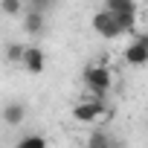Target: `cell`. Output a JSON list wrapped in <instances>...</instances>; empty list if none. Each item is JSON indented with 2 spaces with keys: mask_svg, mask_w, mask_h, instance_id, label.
Here are the masks:
<instances>
[{
  "mask_svg": "<svg viewBox=\"0 0 148 148\" xmlns=\"http://www.w3.org/2000/svg\"><path fill=\"white\" fill-rule=\"evenodd\" d=\"M84 84L90 87V99H105V93L110 90V84H113V73H110V67L108 64H90L87 70H84Z\"/></svg>",
  "mask_w": 148,
  "mask_h": 148,
  "instance_id": "6da1fadb",
  "label": "cell"
},
{
  "mask_svg": "<svg viewBox=\"0 0 148 148\" xmlns=\"http://www.w3.org/2000/svg\"><path fill=\"white\" fill-rule=\"evenodd\" d=\"M105 116H108V110H105L102 99H87V102H79L76 108H73V119L82 122V125H96Z\"/></svg>",
  "mask_w": 148,
  "mask_h": 148,
  "instance_id": "7a4b0ae2",
  "label": "cell"
},
{
  "mask_svg": "<svg viewBox=\"0 0 148 148\" xmlns=\"http://www.w3.org/2000/svg\"><path fill=\"white\" fill-rule=\"evenodd\" d=\"M93 29H96L102 38H108V41L122 35V26H119V21H116V15H113L110 9H102V12L93 15Z\"/></svg>",
  "mask_w": 148,
  "mask_h": 148,
  "instance_id": "3957f363",
  "label": "cell"
},
{
  "mask_svg": "<svg viewBox=\"0 0 148 148\" xmlns=\"http://www.w3.org/2000/svg\"><path fill=\"white\" fill-rule=\"evenodd\" d=\"M125 61L131 67H145L148 64V38H145V32H136L134 41L125 47Z\"/></svg>",
  "mask_w": 148,
  "mask_h": 148,
  "instance_id": "277c9868",
  "label": "cell"
},
{
  "mask_svg": "<svg viewBox=\"0 0 148 148\" xmlns=\"http://www.w3.org/2000/svg\"><path fill=\"white\" fill-rule=\"evenodd\" d=\"M21 64L26 67V73L38 76V73H44V67H47V55H44V49H41V47H26V49H23Z\"/></svg>",
  "mask_w": 148,
  "mask_h": 148,
  "instance_id": "5b68a950",
  "label": "cell"
},
{
  "mask_svg": "<svg viewBox=\"0 0 148 148\" xmlns=\"http://www.w3.org/2000/svg\"><path fill=\"white\" fill-rule=\"evenodd\" d=\"M23 26H26V32H29V35H41V32L47 29V18H44V12L29 9V12L23 15Z\"/></svg>",
  "mask_w": 148,
  "mask_h": 148,
  "instance_id": "8992f818",
  "label": "cell"
},
{
  "mask_svg": "<svg viewBox=\"0 0 148 148\" xmlns=\"http://www.w3.org/2000/svg\"><path fill=\"white\" fill-rule=\"evenodd\" d=\"M23 119H26V108L21 102H9L3 108V122L6 125H23Z\"/></svg>",
  "mask_w": 148,
  "mask_h": 148,
  "instance_id": "52a82bcc",
  "label": "cell"
},
{
  "mask_svg": "<svg viewBox=\"0 0 148 148\" xmlns=\"http://www.w3.org/2000/svg\"><path fill=\"white\" fill-rule=\"evenodd\" d=\"M23 49H26V44H21V41H12V44H6L3 55H6V61H9V64H21V58H23Z\"/></svg>",
  "mask_w": 148,
  "mask_h": 148,
  "instance_id": "ba28073f",
  "label": "cell"
},
{
  "mask_svg": "<svg viewBox=\"0 0 148 148\" xmlns=\"http://www.w3.org/2000/svg\"><path fill=\"white\" fill-rule=\"evenodd\" d=\"M18 148H47V136L41 134H26L18 139Z\"/></svg>",
  "mask_w": 148,
  "mask_h": 148,
  "instance_id": "9c48e42d",
  "label": "cell"
},
{
  "mask_svg": "<svg viewBox=\"0 0 148 148\" xmlns=\"http://www.w3.org/2000/svg\"><path fill=\"white\" fill-rule=\"evenodd\" d=\"M105 9H110V12H122V9L139 12V0H105Z\"/></svg>",
  "mask_w": 148,
  "mask_h": 148,
  "instance_id": "30bf717a",
  "label": "cell"
},
{
  "mask_svg": "<svg viewBox=\"0 0 148 148\" xmlns=\"http://www.w3.org/2000/svg\"><path fill=\"white\" fill-rule=\"evenodd\" d=\"M0 12L9 15V18L21 15V12H23V0H0Z\"/></svg>",
  "mask_w": 148,
  "mask_h": 148,
  "instance_id": "8fae6325",
  "label": "cell"
},
{
  "mask_svg": "<svg viewBox=\"0 0 148 148\" xmlns=\"http://www.w3.org/2000/svg\"><path fill=\"white\" fill-rule=\"evenodd\" d=\"M87 145H93V148H108V145H110V136H105L102 131H96V134L87 139Z\"/></svg>",
  "mask_w": 148,
  "mask_h": 148,
  "instance_id": "7c38bea8",
  "label": "cell"
},
{
  "mask_svg": "<svg viewBox=\"0 0 148 148\" xmlns=\"http://www.w3.org/2000/svg\"><path fill=\"white\" fill-rule=\"evenodd\" d=\"M52 3H55V0H32V6H29V9H38V12H47V9H49Z\"/></svg>",
  "mask_w": 148,
  "mask_h": 148,
  "instance_id": "4fadbf2b",
  "label": "cell"
}]
</instances>
